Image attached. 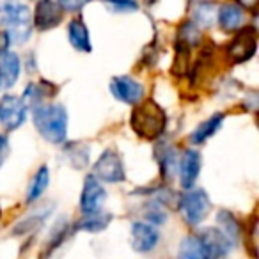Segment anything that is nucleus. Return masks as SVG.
Returning <instances> with one entry per match:
<instances>
[{
    "label": "nucleus",
    "instance_id": "2",
    "mask_svg": "<svg viewBox=\"0 0 259 259\" xmlns=\"http://www.w3.org/2000/svg\"><path fill=\"white\" fill-rule=\"evenodd\" d=\"M32 121L45 141L62 144L68 135V112L62 105H37L34 107Z\"/></svg>",
    "mask_w": 259,
    "mask_h": 259
},
{
    "label": "nucleus",
    "instance_id": "30",
    "mask_svg": "<svg viewBox=\"0 0 259 259\" xmlns=\"http://www.w3.org/2000/svg\"><path fill=\"white\" fill-rule=\"evenodd\" d=\"M236 2H238V6H241V8H245V9H254L259 0H236Z\"/></svg>",
    "mask_w": 259,
    "mask_h": 259
},
{
    "label": "nucleus",
    "instance_id": "25",
    "mask_svg": "<svg viewBox=\"0 0 259 259\" xmlns=\"http://www.w3.org/2000/svg\"><path fill=\"white\" fill-rule=\"evenodd\" d=\"M180 41L187 45V47L197 45L199 41H201V30H199V27L192 22L183 23L180 29Z\"/></svg>",
    "mask_w": 259,
    "mask_h": 259
},
{
    "label": "nucleus",
    "instance_id": "28",
    "mask_svg": "<svg viewBox=\"0 0 259 259\" xmlns=\"http://www.w3.org/2000/svg\"><path fill=\"white\" fill-rule=\"evenodd\" d=\"M160 165H162V169H163V174L172 172L174 167H176V153L167 151L165 155L162 156V162H160Z\"/></svg>",
    "mask_w": 259,
    "mask_h": 259
},
{
    "label": "nucleus",
    "instance_id": "9",
    "mask_svg": "<svg viewBox=\"0 0 259 259\" xmlns=\"http://www.w3.org/2000/svg\"><path fill=\"white\" fill-rule=\"evenodd\" d=\"M105 199H107V192H105L101 181L94 178L93 174L87 176L85 181H83L82 195H80V209H82L83 215L100 211Z\"/></svg>",
    "mask_w": 259,
    "mask_h": 259
},
{
    "label": "nucleus",
    "instance_id": "18",
    "mask_svg": "<svg viewBox=\"0 0 259 259\" xmlns=\"http://www.w3.org/2000/svg\"><path fill=\"white\" fill-rule=\"evenodd\" d=\"M217 224H219V229L222 231L227 236V240L231 241V245H236L241 236V229H240L238 220L234 219V215H231L229 211H220L219 215H217Z\"/></svg>",
    "mask_w": 259,
    "mask_h": 259
},
{
    "label": "nucleus",
    "instance_id": "10",
    "mask_svg": "<svg viewBox=\"0 0 259 259\" xmlns=\"http://www.w3.org/2000/svg\"><path fill=\"white\" fill-rule=\"evenodd\" d=\"M158 241H160V233L155 226H151L148 222H135L132 226L130 243H132V248L135 252H141V254L151 252L158 245Z\"/></svg>",
    "mask_w": 259,
    "mask_h": 259
},
{
    "label": "nucleus",
    "instance_id": "23",
    "mask_svg": "<svg viewBox=\"0 0 259 259\" xmlns=\"http://www.w3.org/2000/svg\"><path fill=\"white\" fill-rule=\"evenodd\" d=\"M18 0H0V29H8L20 9Z\"/></svg>",
    "mask_w": 259,
    "mask_h": 259
},
{
    "label": "nucleus",
    "instance_id": "4",
    "mask_svg": "<svg viewBox=\"0 0 259 259\" xmlns=\"http://www.w3.org/2000/svg\"><path fill=\"white\" fill-rule=\"evenodd\" d=\"M195 238H197L199 247L206 259H226L233 248L231 241L219 227H206V229L199 231Z\"/></svg>",
    "mask_w": 259,
    "mask_h": 259
},
{
    "label": "nucleus",
    "instance_id": "20",
    "mask_svg": "<svg viewBox=\"0 0 259 259\" xmlns=\"http://www.w3.org/2000/svg\"><path fill=\"white\" fill-rule=\"evenodd\" d=\"M112 215L108 213H91V215H85L78 224L75 226L76 231H85V233H100L105 227L110 224Z\"/></svg>",
    "mask_w": 259,
    "mask_h": 259
},
{
    "label": "nucleus",
    "instance_id": "17",
    "mask_svg": "<svg viewBox=\"0 0 259 259\" xmlns=\"http://www.w3.org/2000/svg\"><path fill=\"white\" fill-rule=\"evenodd\" d=\"M222 122H224V114H220V112L219 114H213L211 117L206 119V121H202L201 124L192 132V135H190L192 144H202V142H206L208 139H211L213 135L219 132Z\"/></svg>",
    "mask_w": 259,
    "mask_h": 259
},
{
    "label": "nucleus",
    "instance_id": "1",
    "mask_svg": "<svg viewBox=\"0 0 259 259\" xmlns=\"http://www.w3.org/2000/svg\"><path fill=\"white\" fill-rule=\"evenodd\" d=\"M130 126L141 139L156 141L165 132L167 115L163 108L153 100L139 101L130 115Z\"/></svg>",
    "mask_w": 259,
    "mask_h": 259
},
{
    "label": "nucleus",
    "instance_id": "14",
    "mask_svg": "<svg viewBox=\"0 0 259 259\" xmlns=\"http://www.w3.org/2000/svg\"><path fill=\"white\" fill-rule=\"evenodd\" d=\"M201 155L195 149H187L180 158V181L181 187L187 190L192 188V185L197 181V176L201 172Z\"/></svg>",
    "mask_w": 259,
    "mask_h": 259
},
{
    "label": "nucleus",
    "instance_id": "21",
    "mask_svg": "<svg viewBox=\"0 0 259 259\" xmlns=\"http://www.w3.org/2000/svg\"><path fill=\"white\" fill-rule=\"evenodd\" d=\"M194 20H195V25L202 27V29H208L215 23L217 20V11L211 4L208 2H199L197 8L194 9Z\"/></svg>",
    "mask_w": 259,
    "mask_h": 259
},
{
    "label": "nucleus",
    "instance_id": "8",
    "mask_svg": "<svg viewBox=\"0 0 259 259\" xmlns=\"http://www.w3.org/2000/svg\"><path fill=\"white\" fill-rule=\"evenodd\" d=\"M110 93L115 100L122 101L126 105H137L144 98V87L141 82L128 75L114 76L110 80Z\"/></svg>",
    "mask_w": 259,
    "mask_h": 259
},
{
    "label": "nucleus",
    "instance_id": "6",
    "mask_svg": "<svg viewBox=\"0 0 259 259\" xmlns=\"http://www.w3.org/2000/svg\"><path fill=\"white\" fill-rule=\"evenodd\" d=\"M27 119V105L22 98L15 94H6L0 100V122L6 130H16L25 122Z\"/></svg>",
    "mask_w": 259,
    "mask_h": 259
},
{
    "label": "nucleus",
    "instance_id": "26",
    "mask_svg": "<svg viewBox=\"0 0 259 259\" xmlns=\"http://www.w3.org/2000/svg\"><path fill=\"white\" fill-rule=\"evenodd\" d=\"M114 13H134L139 9L137 0H103Z\"/></svg>",
    "mask_w": 259,
    "mask_h": 259
},
{
    "label": "nucleus",
    "instance_id": "16",
    "mask_svg": "<svg viewBox=\"0 0 259 259\" xmlns=\"http://www.w3.org/2000/svg\"><path fill=\"white\" fill-rule=\"evenodd\" d=\"M68 37H69V43L75 50L78 52H91L93 47H91V36H89V30H87L85 23L82 20H71L68 27Z\"/></svg>",
    "mask_w": 259,
    "mask_h": 259
},
{
    "label": "nucleus",
    "instance_id": "22",
    "mask_svg": "<svg viewBox=\"0 0 259 259\" xmlns=\"http://www.w3.org/2000/svg\"><path fill=\"white\" fill-rule=\"evenodd\" d=\"M180 255L178 259H206L202 254L201 247H199V241L195 236H187L180 245Z\"/></svg>",
    "mask_w": 259,
    "mask_h": 259
},
{
    "label": "nucleus",
    "instance_id": "15",
    "mask_svg": "<svg viewBox=\"0 0 259 259\" xmlns=\"http://www.w3.org/2000/svg\"><path fill=\"white\" fill-rule=\"evenodd\" d=\"M217 20H219V25L227 32L236 30L243 23V9L236 4H224L217 13Z\"/></svg>",
    "mask_w": 259,
    "mask_h": 259
},
{
    "label": "nucleus",
    "instance_id": "11",
    "mask_svg": "<svg viewBox=\"0 0 259 259\" xmlns=\"http://www.w3.org/2000/svg\"><path fill=\"white\" fill-rule=\"evenodd\" d=\"M32 34V13L27 6H20L18 13L6 29V36H8L9 43L23 45Z\"/></svg>",
    "mask_w": 259,
    "mask_h": 259
},
{
    "label": "nucleus",
    "instance_id": "7",
    "mask_svg": "<svg viewBox=\"0 0 259 259\" xmlns=\"http://www.w3.org/2000/svg\"><path fill=\"white\" fill-rule=\"evenodd\" d=\"M255 48H257V36H255L254 27H245L243 30L234 36V39L227 47V55L234 64H240L245 62L255 54Z\"/></svg>",
    "mask_w": 259,
    "mask_h": 259
},
{
    "label": "nucleus",
    "instance_id": "13",
    "mask_svg": "<svg viewBox=\"0 0 259 259\" xmlns=\"http://www.w3.org/2000/svg\"><path fill=\"white\" fill-rule=\"evenodd\" d=\"M20 71H22V62H20L18 55L15 52L2 48L0 50V93L15 85Z\"/></svg>",
    "mask_w": 259,
    "mask_h": 259
},
{
    "label": "nucleus",
    "instance_id": "24",
    "mask_svg": "<svg viewBox=\"0 0 259 259\" xmlns=\"http://www.w3.org/2000/svg\"><path fill=\"white\" fill-rule=\"evenodd\" d=\"M66 153H68V160L71 162L73 167L76 169H82V167L87 165V160H89L91 151L87 148H80V144H71L66 148Z\"/></svg>",
    "mask_w": 259,
    "mask_h": 259
},
{
    "label": "nucleus",
    "instance_id": "12",
    "mask_svg": "<svg viewBox=\"0 0 259 259\" xmlns=\"http://www.w3.org/2000/svg\"><path fill=\"white\" fill-rule=\"evenodd\" d=\"M62 22V9L55 0H39L34 9V27L37 30H50Z\"/></svg>",
    "mask_w": 259,
    "mask_h": 259
},
{
    "label": "nucleus",
    "instance_id": "5",
    "mask_svg": "<svg viewBox=\"0 0 259 259\" xmlns=\"http://www.w3.org/2000/svg\"><path fill=\"white\" fill-rule=\"evenodd\" d=\"M93 176L98 178L100 181H105V183H121V181H124V165H122L119 153L114 151V149H105L98 158V162L94 163Z\"/></svg>",
    "mask_w": 259,
    "mask_h": 259
},
{
    "label": "nucleus",
    "instance_id": "27",
    "mask_svg": "<svg viewBox=\"0 0 259 259\" xmlns=\"http://www.w3.org/2000/svg\"><path fill=\"white\" fill-rule=\"evenodd\" d=\"M91 0H57V4L61 6L62 11H80Z\"/></svg>",
    "mask_w": 259,
    "mask_h": 259
},
{
    "label": "nucleus",
    "instance_id": "19",
    "mask_svg": "<svg viewBox=\"0 0 259 259\" xmlns=\"http://www.w3.org/2000/svg\"><path fill=\"white\" fill-rule=\"evenodd\" d=\"M50 183V170L47 165L39 167V170L36 172V176L32 178L29 185V192H27V202H34L45 194V190L48 188Z\"/></svg>",
    "mask_w": 259,
    "mask_h": 259
},
{
    "label": "nucleus",
    "instance_id": "29",
    "mask_svg": "<svg viewBox=\"0 0 259 259\" xmlns=\"http://www.w3.org/2000/svg\"><path fill=\"white\" fill-rule=\"evenodd\" d=\"M9 151H11V148H9L8 135H0V167L4 165L6 158L9 156Z\"/></svg>",
    "mask_w": 259,
    "mask_h": 259
},
{
    "label": "nucleus",
    "instance_id": "3",
    "mask_svg": "<svg viewBox=\"0 0 259 259\" xmlns=\"http://www.w3.org/2000/svg\"><path fill=\"white\" fill-rule=\"evenodd\" d=\"M211 209L209 197L202 188H187L180 199V211L188 226H197L208 217Z\"/></svg>",
    "mask_w": 259,
    "mask_h": 259
}]
</instances>
